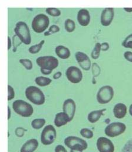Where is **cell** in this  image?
Here are the masks:
<instances>
[{
	"mask_svg": "<svg viewBox=\"0 0 132 152\" xmlns=\"http://www.w3.org/2000/svg\"><path fill=\"white\" fill-rule=\"evenodd\" d=\"M128 12H132V8H123Z\"/></svg>",
	"mask_w": 132,
	"mask_h": 152,
	"instance_id": "cell-40",
	"label": "cell"
},
{
	"mask_svg": "<svg viewBox=\"0 0 132 152\" xmlns=\"http://www.w3.org/2000/svg\"><path fill=\"white\" fill-rule=\"evenodd\" d=\"M129 114L131 115V116H132V104H131L130 105V107H129Z\"/></svg>",
	"mask_w": 132,
	"mask_h": 152,
	"instance_id": "cell-41",
	"label": "cell"
},
{
	"mask_svg": "<svg viewBox=\"0 0 132 152\" xmlns=\"http://www.w3.org/2000/svg\"><path fill=\"white\" fill-rule=\"evenodd\" d=\"M55 52L56 55L62 59H67L70 56V51L69 49L63 45L57 46L55 49Z\"/></svg>",
	"mask_w": 132,
	"mask_h": 152,
	"instance_id": "cell-20",
	"label": "cell"
},
{
	"mask_svg": "<svg viewBox=\"0 0 132 152\" xmlns=\"http://www.w3.org/2000/svg\"><path fill=\"white\" fill-rule=\"evenodd\" d=\"M80 134L82 137L86 139H91L94 136V134L92 130L88 128H83L80 130Z\"/></svg>",
	"mask_w": 132,
	"mask_h": 152,
	"instance_id": "cell-26",
	"label": "cell"
},
{
	"mask_svg": "<svg viewBox=\"0 0 132 152\" xmlns=\"http://www.w3.org/2000/svg\"><path fill=\"white\" fill-rule=\"evenodd\" d=\"M70 152H83L82 151H74V150H70Z\"/></svg>",
	"mask_w": 132,
	"mask_h": 152,
	"instance_id": "cell-42",
	"label": "cell"
},
{
	"mask_svg": "<svg viewBox=\"0 0 132 152\" xmlns=\"http://www.w3.org/2000/svg\"><path fill=\"white\" fill-rule=\"evenodd\" d=\"M44 43H45V41L44 40H42V41H41L40 42V43H38V44H37L36 45L31 46L29 48L28 51L32 54H35V53L39 52L41 50V48H42L43 45L44 44Z\"/></svg>",
	"mask_w": 132,
	"mask_h": 152,
	"instance_id": "cell-24",
	"label": "cell"
},
{
	"mask_svg": "<svg viewBox=\"0 0 132 152\" xmlns=\"http://www.w3.org/2000/svg\"><path fill=\"white\" fill-rule=\"evenodd\" d=\"M46 122V121L44 119H35L31 122V126L35 130L40 129L45 125Z\"/></svg>",
	"mask_w": 132,
	"mask_h": 152,
	"instance_id": "cell-22",
	"label": "cell"
},
{
	"mask_svg": "<svg viewBox=\"0 0 132 152\" xmlns=\"http://www.w3.org/2000/svg\"><path fill=\"white\" fill-rule=\"evenodd\" d=\"M11 47V40L10 37H8V50L9 51Z\"/></svg>",
	"mask_w": 132,
	"mask_h": 152,
	"instance_id": "cell-38",
	"label": "cell"
},
{
	"mask_svg": "<svg viewBox=\"0 0 132 152\" xmlns=\"http://www.w3.org/2000/svg\"><path fill=\"white\" fill-rule=\"evenodd\" d=\"M50 24V20L47 15L44 14H40L35 16L32 21V28L37 33L44 32Z\"/></svg>",
	"mask_w": 132,
	"mask_h": 152,
	"instance_id": "cell-5",
	"label": "cell"
},
{
	"mask_svg": "<svg viewBox=\"0 0 132 152\" xmlns=\"http://www.w3.org/2000/svg\"><path fill=\"white\" fill-rule=\"evenodd\" d=\"M52 80L50 78L44 76H38L35 79V83L41 87H44L49 85L52 83Z\"/></svg>",
	"mask_w": 132,
	"mask_h": 152,
	"instance_id": "cell-21",
	"label": "cell"
},
{
	"mask_svg": "<svg viewBox=\"0 0 132 152\" xmlns=\"http://www.w3.org/2000/svg\"><path fill=\"white\" fill-rule=\"evenodd\" d=\"M57 137V132L55 127L52 125L45 127L41 134V142L45 146L53 144Z\"/></svg>",
	"mask_w": 132,
	"mask_h": 152,
	"instance_id": "cell-8",
	"label": "cell"
},
{
	"mask_svg": "<svg viewBox=\"0 0 132 152\" xmlns=\"http://www.w3.org/2000/svg\"><path fill=\"white\" fill-rule=\"evenodd\" d=\"M11 109H10V107L8 106V120H9V119H10V118H11Z\"/></svg>",
	"mask_w": 132,
	"mask_h": 152,
	"instance_id": "cell-39",
	"label": "cell"
},
{
	"mask_svg": "<svg viewBox=\"0 0 132 152\" xmlns=\"http://www.w3.org/2000/svg\"><path fill=\"white\" fill-rule=\"evenodd\" d=\"M59 31H60L59 26H56V25H53V26H52L50 27L48 31H47L44 33V36H46V37L49 36V35H51L54 33L58 32Z\"/></svg>",
	"mask_w": 132,
	"mask_h": 152,
	"instance_id": "cell-30",
	"label": "cell"
},
{
	"mask_svg": "<svg viewBox=\"0 0 132 152\" xmlns=\"http://www.w3.org/2000/svg\"><path fill=\"white\" fill-rule=\"evenodd\" d=\"M63 112L67 114L72 121L75 115L76 110V104L72 99H67L65 100L63 104Z\"/></svg>",
	"mask_w": 132,
	"mask_h": 152,
	"instance_id": "cell-13",
	"label": "cell"
},
{
	"mask_svg": "<svg viewBox=\"0 0 132 152\" xmlns=\"http://www.w3.org/2000/svg\"><path fill=\"white\" fill-rule=\"evenodd\" d=\"M122 46L126 48L132 49V34L125 38L122 42Z\"/></svg>",
	"mask_w": 132,
	"mask_h": 152,
	"instance_id": "cell-28",
	"label": "cell"
},
{
	"mask_svg": "<svg viewBox=\"0 0 132 152\" xmlns=\"http://www.w3.org/2000/svg\"><path fill=\"white\" fill-rule=\"evenodd\" d=\"M124 57L127 61L132 62V52L131 51L125 52L124 53Z\"/></svg>",
	"mask_w": 132,
	"mask_h": 152,
	"instance_id": "cell-34",
	"label": "cell"
},
{
	"mask_svg": "<svg viewBox=\"0 0 132 152\" xmlns=\"http://www.w3.org/2000/svg\"><path fill=\"white\" fill-rule=\"evenodd\" d=\"M76 59L80 66L84 71H88L91 68V61L87 54L83 52H77L75 55Z\"/></svg>",
	"mask_w": 132,
	"mask_h": 152,
	"instance_id": "cell-12",
	"label": "cell"
},
{
	"mask_svg": "<svg viewBox=\"0 0 132 152\" xmlns=\"http://www.w3.org/2000/svg\"><path fill=\"white\" fill-rule=\"evenodd\" d=\"M77 19L80 25L82 26H86L90 24V15L89 11L86 9H81L77 13Z\"/></svg>",
	"mask_w": 132,
	"mask_h": 152,
	"instance_id": "cell-15",
	"label": "cell"
},
{
	"mask_svg": "<svg viewBox=\"0 0 132 152\" xmlns=\"http://www.w3.org/2000/svg\"><path fill=\"white\" fill-rule=\"evenodd\" d=\"M14 112L18 115L24 117H30L34 113V109L31 104L23 100H16L13 103Z\"/></svg>",
	"mask_w": 132,
	"mask_h": 152,
	"instance_id": "cell-4",
	"label": "cell"
},
{
	"mask_svg": "<svg viewBox=\"0 0 132 152\" xmlns=\"http://www.w3.org/2000/svg\"><path fill=\"white\" fill-rule=\"evenodd\" d=\"M96 146L99 152H114V145L109 139L100 137L97 140Z\"/></svg>",
	"mask_w": 132,
	"mask_h": 152,
	"instance_id": "cell-11",
	"label": "cell"
},
{
	"mask_svg": "<svg viewBox=\"0 0 132 152\" xmlns=\"http://www.w3.org/2000/svg\"><path fill=\"white\" fill-rule=\"evenodd\" d=\"M101 51V44L97 43L91 53V56L94 59H97L100 56Z\"/></svg>",
	"mask_w": 132,
	"mask_h": 152,
	"instance_id": "cell-25",
	"label": "cell"
},
{
	"mask_svg": "<svg viewBox=\"0 0 132 152\" xmlns=\"http://www.w3.org/2000/svg\"><path fill=\"white\" fill-rule=\"evenodd\" d=\"M65 29L68 32H72L76 29V24L73 20L71 19H67L64 23Z\"/></svg>",
	"mask_w": 132,
	"mask_h": 152,
	"instance_id": "cell-23",
	"label": "cell"
},
{
	"mask_svg": "<svg viewBox=\"0 0 132 152\" xmlns=\"http://www.w3.org/2000/svg\"><path fill=\"white\" fill-rule=\"evenodd\" d=\"M55 152H67L66 149L61 145H58L57 146H56L55 150H54Z\"/></svg>",
	"mask_w": 132,
	"mask_h": 152,
	"instance_id": "cell-35",
	"label": "cell"
},
{
	"mask_svg": "<svg viewBox=\"0 0 132 152\" xmlns=\"http://www.w3.org/2000/svg\"><path fill=\"white\" fill-rule=\"evenodd\" d=\"M15 98V91L14 88L10 85H8V101H11Z\"/></svg>",
	"mask_w": 132,
	"mask_h": 152,
	"instance_id": "cell-31",
	"label": "cell"
},
{
	"mask_svg": "<svg viewBox=\"0 0 132 152\" xmlns=\"http://www.w3.org/2000/svg\"><path fill=\"white\" fill-rule=\"evenodd\" d=\"M62 76V73L60 71L55 73L54 75H53V78L54 79H58L59 78H60V77Z\"/></svg>",
	"mask_w": 132,
	"mask_h": 152,
	"instance_id": "cell-37",
	"label": "cell"
},
{
	"mask_svg": "<svg viewBox=\"0 0 132 152\" xmlns=\"http://www.w3.org/2000/svg\"><path fill=\"white\" fill-rule=\"evenodd\" d=\"M65 145L70 149V150L84 151L88 148V145L86 141L79 137L70 136L64 139Z\"/></svg>",
	"mask_w": 132,
	"mask_h": 152,
	"instance_id": "cell-6",
	"label": "cell"
},
{
	"mask_svg": "<svg viewBox=\"0 0 132 152\" xmlns=\"http://www.w3.org/2000/svg\"><path fill=\"white\" fill-rule=\"evenodd\" d=\"M39 143L35 139H31L27 140L22 146L20 152H34L38 148Z\"/></svg>",
	"mask_w": 132,
	"mask_h": 152,
	"instance_id": "cell-17",
	"label": "cell"
},
{
	"mask_svg": "<svg viewBox=\"0 0 132 152\" xmlns=\"http://www.w3.org/2000/svg\"><path fill=\"white\" fill-rule=\"evenodd\" d=\"M109 49V44L107 42H104L101 44V50L106 51Z\"/></svg>",
	"mask_w": 132,
	"mask_h": 152,
	"instance_id": "cell-36",
	"label": "cell"
},
{
	"mask_svg": "<svg viewBox=\"0 0 132 152\" xmlns=\"http://www.w3.org/2000/svg\"><path fill=\"white\" fill-rule=\"evenodd\" d=\"M46 12L52 17H59L61 15L60 10L56 8H46Z\"/></svg>",
	"mask_w": 132,
	"mask_h": 152,
	"instance_id": "cell-27",
	"label": "cell"
},
{
	"mask_svg": "<svg viewBox=\"0 0 132 152\" xmlns=\"http://www.w3.org/2000/svg\"><path fill=\"white\" fill-rule=\"evenodd\" d=\"M114 95V89L111 86H103L99 90L97 94V101L100 104H107L113 99Z\"/></svg>",
	"mask_w": 132,
	"mask_h": 152,
	"instance_id": "cell-7",
	"label": "cell"
},
{
	"mask_svg": "<svg viewBox=\"0 0 132 152\" xmlns=\"http://www.w3.org/2000/svg\"><path fill=\"white\" fill-rule=\"evenodd\" d=\"M37 64L41 68V72L45 75H50L58 66V60L53 56H40L36 59Z\"/></svg>",
	"mask_w": 132,
	"mask_h": 152,
	"instance_id": "cell-1",
	"label": "cell"
},
{
	"mask_svg": "<svg viewBox=\"0 0 132 152\" xmlns=\"http://www.w3.org/2000/svg\"><path fill=\"white\" fill-rule=\"evenodd\" d=\"M106 109H103L101 110H94L90 112L87 116L88 122L91 124H94L98 122L100 118L103 115V113L106 111Z\"/></svg>",
	"mask_w": 132,
	"mask_h": 152,
	"instance_id": "cell-19",
	"label": "cell"
},
{
	"mask_svg": "<svg viewBox=\"0 0 132 152\" xmlns=\"http://www.w3.org/2000/svg\"><path fill=\"white\" fill-rule=\"evenodd\" d=\"M71 122L69 116L64 112H59L56 114L54 123L55 126L60 127L67 125L69 122Z\"/></svg>",
	"mask_w": 132,
	"mask_h": 152,
	"instance_id": "cell-16",
	"label": "cell"
},
{
	"mask_svg": "<svg viewBox=\"0 0 132 152\" xmlns=\"http://www.w3.org/2000/svg\"><path fill=\"white\" fill-rule=\"evenodd\" d=\"M20 63L22 64L27 70H31L32 68V63L29 59H20Z\"/></svg>",
	"mask_w": 132,
	"mask_h": 152,
	"instance_id": "cell-29",
	"label": "cell"
},
{
	"mask_svg": "<svg viewBox=\"0 0 132 152\" xmlns=\"http://www.w3.org/2000/svg\"><path fill=\"white\" fill-rule=\"evenodd\" d=\"M126 130V126L122 122H113L106 127L105 133L109 137H115L122 134Z\"/></svg>",
	"mask_w": 132,
	"mask_h": 152,
	"instance_id": "cell-9",
	"label": "cell"
},
{
	"mask_svg": "<svg viewBox=\"0 0 132 152\" xmlns=\"http://www.w3.org/2000/svg\"><path fill=\"white\" fill-rule=\"evenodd\" d=\"M113 113L115 118L117 119H123L127 114V106L122 103H117L113 108Z\"/></svg>",
	"mask_w": 132,
	"mask_h": 152,
	"instance_id": "cell-18",
	"label": "cell"
},
{
	"mask_svg": "<svg viewBox=\"0 0 132 152\" xmlns=\"http://www.w3.org/2000/svg\"><path fill=\"white\" fill-rule=\"evenodd\" d=\"M122 152H132V139L126 143L122 150Z\"/></svg>",
	"mask_w": 132,
	"mask_h": 152,
	"instance_id": "cell-32",
	"label": "cell"
},
{
	"mask_svg": "<svg viewBox=\"0 0 132 152\" xmlns=\"http://www.w3.org/2000/svg\"><path fill=\"white\" fill-rule=\"evenodd\" d=\"M66 75L67 79L72 83H79L83 79V74L80 69L75 66L69 67L66 71Z\"/></svg>",
	"mask_w": 132,
	"mask_h": 152,
	"instance_id": "cell-10",
	"label": "cell"
},
{
	"mask_svg": "<svg viewBox=\"0 0 132 152\" xmlns=\"http://www.w3.org/2000/svg\"><path fill=\"white\" fill-rule=\"evenodd\" d=\"M114 11L113 8H106L101 14L100 22L104 26H108L111 24L114 18Z\"/></svg>",
	"mask_w": 132,
	"mask_h": 152,
	"instance_id": "cell-14",
	"label": "cell"
},
{
	"mask_svg": "<svg viewBox=\"0 0 132 152\" xmlns=\"http://www.w3.org/2000/svg\"><path fill=\"white\" fill-rule=\"evenodd\" d=\"M15 35L18 38L22 43L29 45L31 42V37L28 26L23 21L18 22L14 28Z\"/></svg>",
	"mask_w": 132,
	"mask_h": 152,
	"instance_id": "cell-3",
	"label": "cell"
},
{
	"mask_svg": "<svg viewBox=\"0 0 132 152\" xmlns=\"http://www.w3.org/2000/svg\"><path fill=\"white\" fill-rule=\"evenodd\" d=\"M26 131V130L25 129L19 127L15 129V134L17 136H18L19 137H22L24 135Z\"/></svg>",
	"mask_w": 132,
	"mask_h": 152,
	"instance_id": "cell-33",
	"label": "cell"
},
{
	"mask_svg": "<svg viewBox=\"0 0 132 152\" xmlns=\"http://www.w3.org/2000/svg\"><path fill=\"white\" fill-rule=\"evenodd\" d=\"M27 99L36 105H42L46 101V98L43 91L34 86H29L25 91Z\"/></svg>",
	"mask_w": 132,
	"mask_h": 152,
	"instance_id": "cell-2",
	"label": "cell"
}]
</instances>
